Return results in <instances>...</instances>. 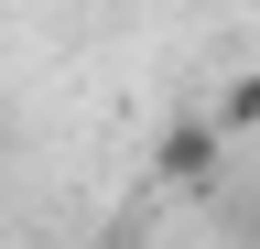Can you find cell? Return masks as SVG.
<instances>
[{"instance_id": "7a4b0ae2", "label": "cell", "mask_w": 260, "mask_h": 249, "mask_svg": "<svg viewBox=\"0 0 260 249\" xmlns=\"http://www.w3.org/2000/svg\"><path fill=\"white\" fill-rule=\"evenodd\" d=\"M206 119H217L228 141H249V130H260V76H228V98H217Z\"/></svg>"}, {"instance_id": "3957f363", "label": "cell", "mask_w": 260, "mask_h": 249, "mask_svg": "<svg viewBox=\"0 0 260 249\" xmlns=\"http://www.w3.org/2000/svg\"><path fill=\"white\" fill-rule=\"evenodd\" d=\"M109 249H130V238H109Z\"/></svg>"}, {"instance_id": "6da1fadb", "label": "cell", "mask_w": 260, "mask_h": 249, "mask_svg": "<svg viewBox=\"0 0 260 249\" xmlns=\"http://www.w3.org/2000/svg\"><path fill=\"white\" fill-rule=\"evenodd\" d=\"M217 163H228V130H217V119H174V130L152 141V173L162 184H206Z\"/></svg>"}]
</instances>
